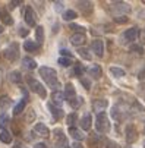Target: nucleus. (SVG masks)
I'll return each instance as SVG.
<instances>
[{"mask_svg": "<svg viewBox=\"0 0 145 148\" xmlns=\"http://www.w3.org/2000/svg\"><path fill=\"white\" fill-rule=\"evenodd\" d=\"M40 75L46 81V84L51 88H59L60 84H59V79H57V73L53 68H49V66H41L40 68Z\"/></svg>", "mask_w": 145, "mask_h": 148, "instance_id": "1", "label": "nucleus"}, {"mask_svg": "<svg viewBox=\"0 0 145 148\" xmlns=\"http://www.w3.org/2000/svg\"><path fill=\"white\" fill-rule=\"evenodd\" d=\"M95 128H97V131L101 132V134H107V132L110 131V120H109V117H107V114H106L104 112L97 114Z\"/></svg>", "mask_w": 145, "mask_h": 148, "instance_id": "2", "label": "nucleus"}, {"mask_svg": "<svg viewBox=\"0 0 145 148\" xmlns=\"http://www.w3.org/2000/svg\"><path fill=\"white\" fill-rule=\"evenodd\" d=\"M28 87L31 88V91H34L35 94H38L41 98H46L47 97V91L46 87H43V84H40V81L34 79V78H28Z\"/></svg>", "mask_w": 145, "mask_h": 148, "instance_id": "3", "label": "nucleus"}, {"mask_svg": "<svg viewBox=\"0 0 145 148\" xmlns=\"http://www.w3.org/2000/svg\"><path fill=\"white\" fill-rule=\"evenodd\" d=\"M18 56H19V46H18L16 43H12L9 47L5 49V57H6L8 60L13 62V60L18 59Z\"/></svg>", "mask_w": 145, "mask_h": 148, "instance_id": "4", "label": "nucleus"}, {"mask_svg": "<svg viewBox=\"0 0 145 148\" xmlns=\"http://www.w3.org/2000/svg\"><path fill=\"white\" fill-rule=\"evenodd\" d=\"M136 37H138V28H129L128 31L123 32L122 40H123V43H131V41L136 40Z\"/></svg>", "mask_w": 145, "mask_h": 148, "instance_id": "5", "label": "nucleus"}, {"mask_svg": "<svg viewBox=\"0 0 145 148\" xmlns=\"http://www.w3.org/2000/svg\"><path fill=\"white\" fill-rule=\"evenodd\" d=\"M25 22L29 25V27H35L37 24V19H35V12L31 6H28L25 9Z\"/></svg>", "mask_w": 145, "mask_h": 148, "instance_id": "6", "label": "nucleus"}, {"mask_svg": "<svg viewBox=\"0 0 145 148\" xmlns=\"http://www.w3.org/2000/svg\"><path fill=\"white\" fill-rule=\"evenodd\" d=\"M91 50H92L98 57H101L103 53H104V44H103V41H101V40H94L92 43H91Z\"/></svg>", "mask_w": 145, "mask_h": 148, "instance_id": "7", "label": "nucleus"}, {"mask_svg": "<svg viewBox=\"0 0 145 148\" xmlns=\"http://www.w3.org/2000/svg\"><path fill=\"white\" fill-rule=\"evenodd\" d=\"M65 98L68 100V101H70L72 98H75L76 97V92H75V87L72 85V84H66V85H65Z\"/></svg>", "mask_w": 145, "mask_h": 148, "instance_id": "8", "label": "nucleus"}, {"mask_svg": "<svg viewBox=\"0 0 145 148\" xmlns=\"http://www.w3.org/2000/svg\"><path fill=\"white\" fill-rule=\"evenodd\" d=\"M85 34H78V32H75L72 37H70V43L73 44V46H82L85 43Z\"/></svg>", "mask_w": 145, "mask_h": 148, "instance_id": "9", "label": "nucleus"}, {"mask_svg": "<svg viewBox=\"0 0 145 148\" xmlns=\"http://www.w3.org/2000/svg\"><path fill=\"white\" fill-rule=\"evenodd\" d=\"M107 100H95L92 103V109L97 112V113H103V110H106L107 107Z\"/></svg>", "mask_w": 145, "mask_h": 148, "instance_id": "10", "label": "nucleus"}, {"mask_svg": "<svg viewBox=\"0 0 145 148\" xmlns=\"http://www.w3.org/2000/svg\"><path fill=\"white\" fill-rule=\"evenodd\" d=\"M136 129L133 128L132 125H129L128 128H126V141L129 142V144H132L133 141H136Z\"/></svg>", "mask_w": 145, "mask_h": 148, "instance_id": "11", "label": "nucleus"}, {"mask_svg": "<svg viewBox=\"0 0 145 148\" xmlns=\"http://www.w3.org/2000/svg\"><path fill=\"white\" fill-rule=\"evenodd\" d=\"M34 131H35L38 135H41V136H49V134H50L49 128H47L44 123H37V125L34 126Z\"/></svg>", "mask_w": 145, "mask_h": 148, "instance_id": "12", "label": "nucleus"}, {"mask_svg": "<svg viewBox=\"0 0 145 148\" xmlns=\"http://www.w3.org/2000/svg\"><path fill=\"white\" fill-rule=\"evenodd\" d=\"M49 109H50V113L53 114V117H54L56 120H59L62 116H63V110H62L60 107H57V106H54L53 103L49 104Z\"/></svg>", "mask_w": 145, "mask_h": 148, "instance_id": "13", "label": "nucleus"}, {"mask_svg": "<svg viewBox=\"0 0 145 148\" xmlns=\"http://www.w3.org/2000/svg\"><path fill=\"white\" fill-rule=\"evenodd\" d=\"M51 100H53V104L54 106L60 107V104L63 103V100H65V95H63V92H60V91H54L51 94Z\"/></svg>", "mask_w": 145, "mask_h": 148, "instance_id": "14", "label": "nucleus"}, {"mask_svg": "<svg viewBox=\"0 0 145 148\" xmlns=\"http://www.w3.org/2000/svg\"><path fill=\"white\" fill-rule=\"evenodd\" d=\"M22 66H24L25 69H29V71H31V69H35V68H37V62H35L32 57H28V56H27V57L22 59Z\"/></svg>", "mask_w": 145, "mask_h": 148, "instance_id": "15", "label": "nucleus"}, {"mask_svg": "<svg viewBox=\"0 0 145 148\" xmlns=\"http://www.w3.org/2000/svg\"><path fill=\"white\" fill-rule=\"evenodd\" d=\"M54 136H56V139H57V144H60V147L65 148V145H66V138H65V135H63V131H62V129H56V131H54Z\"/></svg>", "mask_w": 145, "mask_h": 148, "instance_id": "16", "label": "nucleus"}, {"mask_svg": "<svg viewBox=\"0 0 145 148\" xmlns=\"http://www.w3.org/2000/svg\"><path fill=\"white\" fill-rule=\"evenodd\" d=\"M24 49L29 53H35V51H38V44L34 43V41H31V40H27L24 43Z\"/></svg>", "mask_w": 145, "mask_h": 148, "instance_id": "17", "label": "nucleus"}, {"mask_svg": "<svg viewBox=\"0 0 145 148\" xmlns=\"http://www.w3.org/2000/svg\"><path fill=\"white\" fill-rule=\"evenodd\" d=\"M91 114H85L84 117L81 119V128L84 129V131H90V128H91Z\"/></svg>", "mask_w": 145, "mask_h": 148, "instance_id": "18", "label": "nucleus"}, {"mask_svg": "<svg viewBox=\"0 0 145 148\" xmlns=\"http://www.w3.org/2000/svg\"><path fill=\"white\" fill-rule=\"evenodd\" d=\"M69 134H70V136L73 138V139H76V142L78 141H82L85 138V135L82 134L79 129H76V128H69Z\"/></svg>", "mask_w": 145, "mask_h": 148, "instance_id": "19", "label": "nucleus"}, {"mask_svg": "<svg viewBox=\"0 0 145 148\" xmlns=\"http://www.w3.org/2000/svg\"><path fill=\"white\" fill-rule=\"evenodd\" d=\"M88 73L92 76V78H95V79H98L100 76H101V73H103V71H101V68L98 66V65H94V66H91L90 69H88Z\"/></svg>", "mask_w": 145, "mask_h": 148, "instance_id": "20", "label": "nucleus"}, {"mask_svg": "<svg viewBox=\"0 0 145 148\" xmlns=\"http://www.w3.org/2000/svg\"><path fill=\"white\" fill-rule=\"evenodd\" d=\"M78 8L84 13H87V12H91L92 10V3L91 2H78Z\"/></svg>", "mask_w": 145, "mask_h": 148, "instance_id": "21", "label": "nucleus"}, {"mask_svg": "<svg viewBox=\"0 0 145 148\" xmlns=\"http://www.w3.org/2000/svg\"><path fill=\"white\" fill-rule=\"evenodd\" d=\"M25 106H27V98H24L22 101H19L16 106H15V109H13V114L16 116V114H21L22 113V110L25 109Z\"/></svg>", "mask_w": 145, "mask_h": 148, "instance_id": "22", "label": "nucleus"}, {"mask_svg": "<svg viewBox=\"0 0 145 148\" xmlns=\"http://www.w3.org/2000/svg\"><path fill=\"white\" fill-rule=\"evenodd\" d=\"M10 103H12V100H10L8 95H2V97H0V109L6 110L9 106H10Z\"/></svg>", "mask_w": 145, "mask_h": 148, "instance_id": "23", "label": "nucleus"}, {"mask_svg": "<svg viewBox=\"0 0 145 148\" xmlns=\"http://www.w3.org/2000/svg\"><path fill=\"white\" fill-rule=\"evenodd\" d=\"M9 79H10V82H13V84H19L21 81H22V75H21L18 71H13V72H10Z\"/></svg>", "mask_w": 145, "mask_h": 148, "instance_id": "24", "label": "nucleus"}, {"mask_svg": "<svg viewBox=\"0 0 145 148\" xmlns=\"http://www.w3.org/2000/svg\"><path fill=\"white\" fill-rule=\"evenodd\" d=\"M0 141H2V142H5V144H10L12 142V135L8 132V131H2V132H0Z\"/></svg>", "mask_w": 145, "mask_h": 148, "instance_id": "25", "label": "nucleus"}, {"mask_svg": "<svg viewBox=\"0 0 145 148\" xmlns=\"http://www.w3.org/2000/svg\"><path fill=\"white\" fill-rule=\"evenodd\" d=\"M35 37H37V44H41L44 41V29H43V27H37Z\"/></svg>", "mask_w": 145, "mask_h": 148, "instance_id": "26", "label": "nucleus"}, {"mask_svg": "<svg viewBox=\"0 0 145 148\" xmlns=\"http://www.w3.org/2000/svg\"><path fill=\"white\" fill-rule=\"evenodd\" d=\"M110 73H111L113 76H116V78H122V76H125V71H123L122 68H116V66L110 68Z\"/></svg>", "mask_w": 145, "mask_h": 148, "instance_id": "27", "label": "nucleus"}, {"mask_svg": "<svg viewBox=\"0 0 145 148\" xmlns=\"http://www.w3.org/2000/svg\"><path fill=\"white\" fill-rule=\"evenodd\" d=\"M59 63H60V66H63V68H68V66H70L72 65V59L70 57H60L59 59Z\"/></svg>", "mask_w": 145, "mask_h": 148, "instance_id": "28", "label": "nucleus"}, {"mask_svg": "<svg viewBox=\"0 0 145 148\" xmlns=\"http://www.w3.org/2000/svg\"><path fill=\"white\" fill-rule=\"evenodd\" d=\"M76 120H78V116H76V113H70V114L66 117V122H68V125L70 126V128H73V125L76 123Z\"/></svg>", "mask_w": 145, "mask_h": 148, "instance_id": "29", "label": "nucleus"}, {"mask_svg": "<svg viewBox=\"0 0 145 148\" xmlns=\"http://www.w3.org/2000/svg\"><path fill=\"white\" fill-rule=\"evenodd\" d=\"M78 15H76V12L75 10H66L65 13H63V19L65 21H72V19H75Z\"/></svg>", "mask_w": 145, "mask_h": 148, "instance_id": "30", "label": "nucleus"}, {"mask_svg": "<svg viewBox=\"0 0 145 148\" xmlns=\"http://www.w3.org/2000/svg\"><path fill=\"white\" fill-rule=\"evenodd\" d=\"M0 18L3 19V22H5L6 25H12V24H13V19H12V18H10V16H9V15H8L6 12H3V13H2V16H0Z\"/></svg>", "mask_w": 145, "mask_h": 148, "instance_id": "31", "label": "nucleus"}, {"mask_svg": "<svg viewBox=\"0 0 145 148\" xmlns=\"http://www.w3.org/2000/svg\"><path fill=\"white\" fill-rule=\"evenodd\" d=\"M78 53H79V56L82 57V59H87V60H90L91 59V54L88 53V50H85V49H79L78 50Z\"/></svg>", "mask_w": 145, "mask_h": 148, "instance_id": "32", "label": "nucleus"}, {"mask_svg": "<svg viewBox=\"0 0 145 148\" xmlns=\"http://www.w3.org/2000/svg\"><path fill=\"white\" fill-rule=\"evenodd\" d=\"M84 72H85V69L82 68V66H75V69H73V75L75 76H79V78H82Z\"/></svg>", "mask_w": 145, "mask_h": 148, "instance_id": "33", "label": "nucleus"}, {"mask_svg": "<svg viewBox=\"0 0 145 148\" xmlns=\"http://www.w3.org/2000/svg\"><path fill=\"white\" fill-rule=\"evenodd\" d=\"M81 103H82V100H81V98H78V97H75V98H72V100L69 101V104L72 106L73 109H78L79 106H81Z\"/></svg>", "mask_w": 145, "mask_h": 148, "instance_id": "34", "label": "nucleus"}, {"mask_svg": "<svg viewBox=\"0 0 145 148\" xmlns=\"http://www.w3.org/2000/svg\"><path fill=\"white\" fill-rule=\"evenodd\" d=\"M8 120H9V117H8L6 114L0 116V128H5V126L8 125Z\"/></svg>", "mask_w": 145, "mask_h": 148, "instance_id": "35", "label": "nucleus"}, {"mask_svg": "<svg viewBox=\"0 0 145 148\" xmlns=\"http://www.w3.org/2000/svg\"><path fill=\"white\" fill-rule=\"evenodd\" d=\"M69 28L73 31H78V34H84V27H81V25H70Z\"/></svg>", "mask_w": 145, "mask_h": 148, "instance_id": "36", "label": "nucleus"}, {"mask_svg": "<svg viewBox=\"0 0 145 148\" xmlns=\"http://www.w3.org/2000/svg\"><path fill=\"white\" fill-rule=\"evenodd\" d=\"M81 84L84 85L87 90H90V87H91V82L88 81V79H85V78H81Z\"/></svg>", "mask_w": 145, "mask_h": 148, "instance_id": "37", "label": "nucleus"}, {"mask_svg": "<svg viewBox=\"0 0 145 148\" xmlns=\"http://www.w3.org/2000/svg\"><path fill=\"white\" fill-rule=\"evenodd\" d=\"M62 8H63V3H62V2H56V3H54V9H56V10H59V12H60V10H62Z\"/></svg>", "mask_w": 145, "mask_h": 148, "instance_id": "38", "label": "nucleus"}, {"mask_svg": "<svg viewBox=\"0 0 145 148\" xmlns=\"http://www.w3.org/2000/svg\"><path fill=\"white\" fill-rule=\"evenodd\" d=\"M28 32H29V31H28V29H25V28H24V29H22V28L19 29V35H22V37H27V35H28Z\"/></svg>", "mask_w": 145, "mask_h": 148, "instance_id": "39", "label": "nucleus"}, {"mask_svg": "<svg viewBox=\"0 0 145 148\" xmlns=\"http://www.w3.org/2000/svg\"><path fill=\"white\" fill-rule=\"evenodd\" d=\"M131 50H132V51L135 50V51H138V53H142V47H141V46H132Z\"/></svg>", "mask_w": 145, "mask_h": 148, "instance_id": "40", "label": "nucleus"}, {"mask_svg": "<svg viewBox=\"0 0 145 148\" xmlns=\"http://www.w3.org/2000/svg\"><path fill=\"white\" fill-rule=\"evenodd\" d=\"M19 3H21V2H15V0H13V2H10V3H9V9H15Z\"/></svg>", "mask_w": 145, "mask_h": 148, "instance_id": "41", "label": "nucleus"}, {"mask_svg": "<svg viewBox=\"0 0 145 148\" xmlns=\"http://www.w3.org/2000/svg\"><path fill=\"white\" fill-rule=\"evenodd\" d=\"M126 21H128V18L126 16H122V18H116V22H126Z\"/></svg>", "mask_w": 145, "mask_h": 148, "instance_id": "42", "label": "nucleus"}, {"mask_svg": "<svg viewBox=\"0 0 145 148\" xmlns=\"http://www.w3.org/2000/svg\"><path fill=\"white\" fill-rule=\"evenodd\" d=\"M60 53H62V57H63V56H65V57H70V53H69V50H62Z\"/></svg>", "mask_w": 145, "mask_h": 148, "instance_id": "43", "label": "nucleus"}, {"mask_svg": "<svg viewBox=\"0 0 145 148\" xmlns=\"http://www.w3.org/2000/svg\"><path fill=\"white\" fill-rule=\"evenodd\" d=\"M34 148H47V147H46V144H43V142H38V144L34 145Z\"/></svg>", "mask_w": 145, "mask_h": 148, "instance_id": "44", "label": "nucleus"}, {"mask_svg": "<svg viewBox=\"0 0 145 148\" xmlns=\"http://www.w3.org/2000/svg\"><path fill=\"white\" fill-rule=\"evenodd\" d=\"M72 148H84V147L81 145V142H73L72 144Z\"/></svg>", "mask_w": 145, "mask_h": 148, "instance_id": "45", "label": "nucleus"}, {"mask_svg": "<svg viewBox=\"0 0 145 148\" xmlns=\"http://www.w3.org/2000/svg\"><path fill=\"white\" fill-rule=\"evenodd\" d=\"M2 32H3V27H2V25H0V34H2Z\"/></svg>", "mask_w": 145, "mask_h": 148, "instance_id": "46", "label": "nucleus"}, {"mask_svg": "<svg viewBox=\"0 0 145 148\" xmlns=\"http://www.w3.org/2000/svg\"><path fill=\"white\" fill-rule=\"evenodd\" d=\"M13 148H24V147H21V145L18 144V145H16V147H13Z\"/></svg>", "mask_w": 145, "mask_h": 148, "instance_id": "47", "label": "nucleus"}, {"mask_svg": "<svg viewBox=\"0 0 145 148\" xmlns=\"http://www.w3.org/2000/svg\"><path fill=\"white\" fill-rule=\"evenodd\" d=\"M144 132H145V128H144Z\"/></svg>", "mask_w": 145, "mask_h": 148, "instance_id": "48", "label": "nucleus"}]
</instances>
